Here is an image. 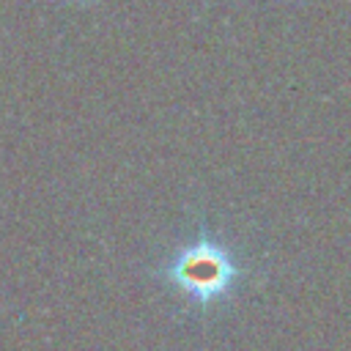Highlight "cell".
Wrapping results in <instances>:
<instances>
[{"mask_svg":"<svg viewBox=\"0 0 351 351\" xmlns=\"http://www.w3.org/2000/svg\"><path fill=\"white\" fill-rule=\"evenodd\" d=\"M233 271L236 269H233L230 255L225 252V247H219L211 239H200L184 247L167 269L173 282H178L184 291L200 299H211L222 293L228 282L233 280Z\"/></svg>","mask_w":351,"mask_h":351,"instance_id":"obj_1","label":"cell"}]
</instances>
